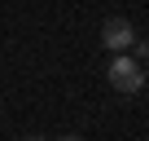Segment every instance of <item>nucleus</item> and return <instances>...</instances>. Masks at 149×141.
Here are the masks:
<instances>
[{"instance_id": "1", "label": "nucleus", "mask_w": 149, "mask_h": 141, "mask_svg": "<svg viewBox=\"0 0 149 141\" xmlns=\"http://www.w3.org/2000/svg\"><path fill=\"white\" fill-rule=\"evenodd\" d=\"M105 80H110V88L114 93H140L145 88V66L136 62V57H127V53H114V62L105 66Z\"/></svg>"}, {"instance_id": "2", "label": "nucleus", "mask_w": 149, "mask_h": 141, "mask_svg": "<svg viewBox=\"0 0 149 141\" xmlns=\"http://www.w3.org/2000/svg\"><path fill=\"white\" fill-rule=\"evenodd\" d=\"M101 44H105V49H114V53H127V49L136 44L132 22H127V18H110V22L101 27Z\"/></svg>"}, {"instance_id": "3", "label": "nucleus", "mask_w": 149, "mask_h": 141, "mask_svg": "<svg viewBox=\"0 0 149 141\" xmlns=\"http://www.w3.org/2000/svg\"><path fill=\"white\" fill-rule=\"evenodd\" d=\"M132 49H136V62H140V57H149V40H136Z\"/></svg>"}, {"instance_id": "4", "label": "nucleus", "mask_w": 149, "mask_h": 141, "mask_svg": "<svg viewBox=\"0 0 149 141\" xmlns=\"http://www.w3.org/2000/svg\"><path fill=\"white\" fill-rule=\"evenodd\" d=\"M57 141H84V137H57Z\"/></svg>"}, {"instance_id": "5", "label": "nucleus", "mask_w": 149, "mask_h": 141, "mask_svg": "<svg viewBox=\"0 0 149 141\" xmlns=\"http://www.w3.org/2000/svg\"><path fill=\"white\" fill-rule=\"evenodd\" d=\"M26 141H44V137H26Z\"/></svg>"}]
</instances>
